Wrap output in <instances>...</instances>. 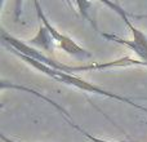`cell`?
<instances>
[{"label": "cell", "mask_w": 147, "mask_h": 142, "mask_svg": "<svg viewBox=\"0 0 147 142\" xmlns=\"http://www.w3.org/2000/svg\"><path fill=\"white\" fill-rule=\"evenodd\" d=\"M16 56H18L21 60H23L26 64L31 65L34 69L39 70L40 72H43L44 75L49 76V78H52L53 80L58 81V83H62V84H66V85L74 87V88H78V89L84 91V92H89V93L98 94V96H102V97L112 98V99H116V101H121V102H124V103H128L129 106L141 110V111L147 112V107L136 103V102H133L132 99L127 98V97L119 96V94H116V93H112V92H109V91H106V89L99 88V87L94 85V84H92V83H88L86 80H83L81 78H78V76H75L74 74H69V72H65V71H61V70L52 69V67H49V66H47V65L41 64V62L35 61V60L30 58V57L22 56V54L16 53Z\"/></svg>", "instance_id": "6da1fadb"}, {"label": "cell", "mask_w": 147, "mask_h": 142, "mask_svg": "<svg viewBox=\"0 0 147 142\" xmlns=\"http://www.w3.org/2000/svg\"><path fill=\"white\" fill-rule=\"evenodd\" d=\"M102 4H105V5H107V7L112 8V9H114L115 12H116L117 14H119L123 20H124V22L127 23V26L129 27L130 32H132V35H133V40H128V39L120 38V36L115 35V34H106V32H103V34H102V36H103L105 39H107V40L115 41V43L120 44V45H124V47H127L128 49L133 51L138 56L140 61H142L143 64L146 65V67H147V35L143 32V31L138 30V28L136 27L132 22H130V20L128 18V14L124 12V9H123V8L120 7L117 3L102 1Z\"/></svg>", "instance_id": "7a4b0ae2"}, {"label": "cell", "mask_w": 147, "mask_h": 142, "mask_svg": "<svg viewBox=\"0 0 147 142\" xmlns=\"http://www.w3.org/2000/svg\"><path fill=\"white\" fill-rule=\"evenodd\" d=\"M34 5H35V8H36V12H38L39 20H41L43 25L45 26L47 30H48L49 34H51V36H52V39H53V41L58 43L59 48H61L62 51L66 52V53L70 54V56L76 57V58H80V60L89 58V57H92V54L89 53L88 51H85L84 48H81V47L78 45V44H76L71 38H69L67 35H63V34L59 32V31L57 30L54 26H52V23L49 22V20L47 18V16L44 14L43 9H41L40 4H39L38 1L34 3Z\"/></svg>", "instance_id": "3957f363"}, {"label": "cell", "mask_w": 147, "mask_h": 142, "mask_svg": "<svg viewBox=\"0 0 147 142\" xmlns=\"http://www.w3.org/2000/svg\"><path fill=\"white\" fill-rule=\"evenodd\" d=\"M28 41H30L31 44H34V45H38V47H40V48L45 49V51L51 52L52 49H53V39H52L51 34H49V31L47 30V27L44 25L43 26L40 25L36 36L30 39Z\"/></svg>", "instance_id": "277c9868"}, {"label": "cell", "mask_w": 147, "mask_h": 142, "mask_svg": "<svg viewBox=\"0 0 147 142\" xmlns=\"http://www.w3.org/2000/svg\"><path fill=\"white\" fill-rule=\"evenodd\" d=\"M1 140L4 141V142H18V141H14V140H12V138H8V137H5L4 135H1Z\"/></svg>", "instance_id": "5b68a950"}]
</instances>
